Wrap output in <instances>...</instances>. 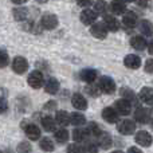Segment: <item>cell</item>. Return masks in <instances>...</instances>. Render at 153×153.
I'll return each mask as SVG.
<instances>
[{"instance_id": "39", "label": "cell", "mask_w": 153, "mask_h": 153, "mask_svg": "<svg viewBox=\"0 0 153 153\" xmlns=\"http://www.w3.org/2000/svg\"><path fill=\"white\" fill-rule=\"evenodd\" d=\"M7 65H8V55L5 51H1V63H0V66L5 67Z\"/></svg>"}, {"instance_id": "5", "label": "cell", "mask_w": 153, "mask_h": 153, "mask_svg": "<svg viewBox=\"0 0 153 153\" xmlns=\"http://www.w3.org/2000/svg\"><path fill=\"white\" fill-rule=\"evenodd\" d=\"M108 27H106L105 23H94L90 28V32L94 38L97 39H105L106 35H108Z\"/></svg>"}, {"instance_id": "46", "label": "cell", "mask_w": 153, "mask_h": 153, "mask_svg": "<svg viewBox=\"0 0 153 153\" xmlns=\"http://www.w3.org/2000/svg\"><path fill=\"white\" fill-rule=\"evenodd\" d=\"M148 51H149V54H152L153 55V42H151L148 45Z\"/></svg>"}, {"instance_id": "8", "label": "cell", "mask_w": 153, "mask_h": 153, "mask_svg": "<svg viewBox=\"0 0 153 153\" xmlns=\"http://www.w3.org/2000/svg\"><path fill=\"white\" fill-rule=\"evenodd\" d=\"M97 12L93 10H83L81 12V22L83 24H86V26H93V24L95 23V20H97Z\"/></svg>"}, {"instance_id": "34", "label": "cell", "mask_w": 153, "mask_h": 153, "mask_svg": "<svg viewBox=\"0 0 153 153\" xmlns=\"http://www.w3.org/2000/svg\"><path fill=\"white\" fill-rule=\"evenodd\" d=\"M67 153H85V146H81L79 144H70L67 146Z\"/></svg>"}, {"instance_id": "32", "label": "cell", "mask_w": 153, "mask_h": 153, "mask_svg": "<svg viewBox=\"0 0 153 153\" xmlns=\"http://www.w3.org/2000/svg\"><path fill=\"white\" fill-rule=\"evenodd\" d=\"M121 95L125 98V100L130 101V102H136V94L133 90L128 89V87H122L121 89Z\"/></svg>"}, {"instance_id": "43", "label": "cell", "mask_w": 153, "mask_h": 153, "mask_svg": "<svg viewBox=\"0 0 153 153\" xmlns=\"http://www.w3.org/2000/svg\"><path fill=\"white\" fill-rule=\"evenodd\" d=\"M128 153H143V151H140V149L136 148V146H130V148L128 149Z\"/></svg>"}, {"instance_id": "24", "label": "cell", "mask_w": 153, "mask_h": 153, "mask_svg": "<svg viewBox=\"0 0 153 153\" xmlns=\"http://www.w3.org/2000/svg\"><path fill=\"white\" fill-rule=\"evenodd\" d=\"M12 15L15 18V20H18V22L26 20L27 16H28V10L26 7H18L12 11Z\"/></svg>"}, {"instance_id": "49", "label": "cell", "mask_w": 153, "mask_h": 153, "mask_svg": "<svg viewBox=\"0 0 153 153\" xmlns=\"http://www.w3.org/2000/svg\"><path fill=\"white\" fill-rule=\"evenodd\" d=\"M124 1H126V3H132V1H136V0H124Z\"/></svg>"}, {"instance_id": "20", "label": "cell", "mask_w": 153, "mask_h": 153, "mask_svg": "<svg viewBox=\"0 0 153 153\" xmlns=\"http://www.w3.org/2000/svg\"><path fill=\"white\" fill-rule=\"evenodd\" d=\"M45 90L48 94H55L59 90V82L56 78H48L47 82L45 83Z\"/></svg>"}, {"instance_id": "50", "label": "cell", "mask_w": 153, "mask_h": 153, "mask_svg": "<svg viewBox=\"0 0 153 153\" xmlns=\"http://www.w3.org/2000/svg\"><path fill=\"white\" fill-rule=\"evenodd\" d=\"M152 125H153V117H152Z\"/></svg>"}, {"instance_id": "6", "label": "cell", "mask_w": 153, "mask_h": 153, "mask_svg": "<svg viewBox=\"0 0 153 153\" xmlns=\"http://www.w3.org/2000/svg\"><path fill=\"white\" fill-rule=\"evenodd\" d=\"M114 108H116V110L118 111V114H121V116H129L130 110H132V102L125 100V98H122V100L116 101Z\"/></svg>"}, {"instance_id": "21", "label": "cell", "mask_w": 153, "mask_h": 153, "mask_svg": "<svg viewBox=\"0 0 153 153\" xmlns=\"http://www.w3.org/2000/svg\"><path fill=\"white\" fill-rule=\"evenodd\" d=\"M110 8L113 11V13H116V15H122V13L126 12V4L122 0H113L110 4Z\"/></svg>"}, {"instance_id": "14", "label": "cell", "mask_w": 153, "mask_h": 153, "mask_svg": "<svg viewBox=\"0 0 153 153\" xmlns=\"http://www.w3.org/2000/svg\"><path fill=\"white\" fill-rule=\"evenodd\" d=\"M71 103H73V106H74L75 109H78V110H86V109H87V101H86V98H85L82 94H79V93H75V94H73Z\"/></svg>"}, {"instance_id": "25", "label": "cell", "mask_w": 153, "mask_h": 153, "mask_svg": "<svg viewBox=\"0 0 153 153\" xmlns=\"http://www.w3.org/2000/svg\"><path fill=\"white\" fill-rule=\"evenodd\" d=\"M39 146L43 152H53L54 151V141L50 137H43L39 143Z\"/></svg>"}, {"instance_id": "47", "label": "cell", "mask_w": 153, "mask_h": 153, "mask_svg": "<svg viewBox=\"0 0 153 153\" xmlns=\"http://www.w3.org/2000/svg\"><path fill=\"white\" fill-rule=\"evenodd\" d=\"M36 1H38V3H46L47 0H36Z\"/></svg>"}, {"instance_id": "48", "label": "cell", "mask_w": 153, "mask_h": 153, "mask_svg": "<svg viewBox=\"0 0 153 153\" xmlns=\"http://www.w3.org/2000/svg\"><path fill=\"white\" fill-rule=\"evenodd\" d=\"M111 153H124L122 151H114V152H111Z\"/></svg>"}, {"instance_id": "31", "label": "cell", "mask_w": 153, "mask_h": 153, "mask_svg": "<svg viewBox=\"0 0 153 153\" xmlns=\"http://www.w3.org/2000/svg\"><path fill=\"white\" fill-rule=\"evenodd\" d=\"M55 140L58 141V143H61V144L67 143V140H69V132H67L65 128L63 129L56 130L55 132Z\"/></svg>"}, {"instance_id": "41", "label": "cell", "mask_w": 153, "mask_h": 153, "mask_svg": "<svg viewBox=\"0 0 153 153\" xmlns=\"http://www.w3.org/2000/svg\"><path fill=\"white\" fill-rule=\"evenodd\" d=\"M98 89H100V87H87V91L90 93V94L93 95V97H95V95H98Z\"/></svg>"}, {"instance_id": "37", "label": "cell", "mask_w": 153, "mask_h": 153, "mask_svg": "<svg viewBox=\"0 0 153 153\" xmlns=\"http://www.w3.org/2000/svg\"><path fill=\"white\" fill-rule=\"evenodd\" d=\"M145 71L148 74H153V59H148L145 62Z\"/></svg>"}, {"instance_id": "42", "label": "cell", "mask_w": 153, "mask_h": 153, "mask_svg": "<svg viewBox=\"0 0 153 153\" xmlns=\"http://www.w3.org/2000/svg\"><path fill=\"white\" fill-rule=\"evenodd\" d=\"M5 110H7V101L3 97L1 98V113H5Z\"/></svg>"}, {"instance_id": "17", "label": "cell", "mask_w": 153, "mask_h": 153, "mask_svg": "<svg viewBox=\"0 0 153 153\" xmlns=\"http://www.w3.org/2000/svg\"><path fill=\"white\" fill-rule=\"evenodd\" d=\"M130 46H132L133 48H136V50H138V51H143V50H145V47L148 45H146V40H145L144 36L136 35V36H133L132 39H130Z\"/></svg>"}, {"instance_id": "35", "label": "cell", "mask_w": 153, "mask_h": 153, "mask_svg": "<svg viewBox=\"0 0 153 153\" xmlns=\"http://www.w3.org/2000/svg\"><path fill=\"white\" fill-rule=\"evenodd\" d=\"M18 153H32V148L28 143L23 141L18 145Z\"/></svg>"}, {"instance_id": "10", "label": "cell", "mask_w": 153, "mask_h": 153, "mask_svg": "<svg viewBox=\"0 0 153 153\" xmlns=\"http://www.w3.org/2000/svg\"><path fill=\"white\" fill-rule=\"evenodd\" d=\"M102 118L108 124H116L118 121V111L116 110V108H105L102 110Z\"/></svg>"}, {"instance_id": "36", "label": "cell", "mask_w": 153, "mask_h": 153, "mask_svg": "<svg viewBox=\"0 0 153 153\" xmlns=\"http://www.w3.org/2000/svg\"><path fill=\"white\" fill-rule=\"evenodd\" d=\"M85 151L87 153H98V146L95 143H86V145H85Z\"/></svg>"}, {"instance_id": "15", "label": "cell", "mask_w": 153, "mask_h": 153, "mask_svg": "<svg viewBox=\"0 0 153 153\" xmlns=\"http://www.w3.org/2000/svg\"><path fill=\"white\" fill-rule=\"evenodd\" d=\"M24 132H26L27 137L32 141L39 140V137H40V129L35 124H28L27 126H24Z\"/></svg>"}, {"instance_id": "9", "label": "cell", "mask_w": 153, "mask_h": 153, "mask_svg": "<svg viewBox=\"0 0 153 153\" xmlns=\"http://www.w3.org/2000/svg\"><path fill=\"white\" fill-rule=\"evenodd\" d=\"M134 120L140 124H146L151 121V111L146 108H137L134 111Z\"/></svg>"}, {"instance_id": "18", "label": "cell", "mask_w": 153, "mask_h": 153, "mask_svg": "<svg viewBox=\"0 0 153 153\" xmlns=\"http://www.w3.org/2000/svg\"><path fill=\"white\" fill-rule=\"evenodd\" d=\"M81 79L86 83H93L97 79V71L94 69H85L81 71Z\"/></svg>"}, {"instance_id": "45", "label": "cell", "mask_w": 153, "mask_h": 153, "mask_svg": "<svg viewBox=\"0 0 153 153\" xmlns=\"http://www.w3.org/2000/svg\"><path fill=\"white\" fill-rule=\"evenodd\" d=\"M11 1H12L13 4H24L27 0H11Z\"/></svg>"}, {"instance_id": "28", "label": "cell", "mask_w": 153, "mask_h": 153, "mask_svg": "<svg viewBox=\"0 0 153 153\" xmlns=\"http://www.w3.org/2000/svg\"><path fill=\"white\" fill-rule=\"evenodd\" d=\"M42 126L45 130L47 132H53L54 128H55V122H54V118L50 116H46L42 118Z\"/></svg>"}, {"instance_id": "2", "label": "cell", "mask_w": 153, "mask_h": 153, "mask_svg": "<svg viewBox=\"0 0 153 153\" xmlns=\"http://www.w3.org/2000/svg\"><path fill=\"white\" fill-rule=\"evenodd\" d=\"M117 130L124 136H129V134H132V133H134L136 124L132 120H122V121L118 122V125H117Z\"/></svg>"}, {"instance_id": "29", "label": "cell", "mask_w": 153, "mask_h": 153, "mask_svg": "<svg viewBox=\"0 0 153 153\" xmlns=\"http://www.w3.org/2000/svg\"><path fill=\"white\" fill-rule=\"evenodd\" d=\"M71 124L74 126H83L86 124V118L81 113H73L71 114Z\"/></svg>"}, {"instance_id": "3", "label": "cell", "mask_w": 153, "mask_h": 153, "mask_svg": "<svg viewBox=\"0 0 153 153\" xmlns=\"http://www.w3.org/2000/svg\"><path fill=\"white\" fill-rule=\"evenodd\" d=\"M40 24L45 30H54L58 26V18H56L54 13H43L42 20H40Z\"/></svg>"}, {"instance_id": "1", "label": "cell", "mask_w": 153, "mask_h": 153, "mask_svg": "<svg viewBox=\"0 0 153 153\" xmlns=\"http://www.w3.org/2000/svg\"><path fill=\"white\" fill-rule=\"evenodd\" d=\"M98 87L105 94H113L116 91V82L110 76H101L100 82H98Z\"/></svg>"}, {"instance_id": "27", "label": "cell", "mask_w": 153, "mask_h": 153, "mask_svg": "<svg viewBox=\"0 0 153 153\" xmlns=\"http://www.w3.org/2000/svg\"><path fill=\"white\" fill-rule=\"evenodd\" d=\"M140 30L145 36H152L153 35V24L149 20H141Z\"/></svg>"}, {"instance_id": "19", "label": "cell", "mask_w": 153, "mask_h": 153, "mask_svg": "<svg viewBox=\"0 0 153 153\" xmlns=\"http://www.w3.org/2000/svg\"><path fill=\"white\" fill-rule=\"evenodd\" d=\"M140 100L144 103L152 105L153 103V89L152 87H143L140 91Z\"/></svg>"}, {"instance_id": "26", "label": "cell", "mask_w": 153, "mask_h": 153, "mask_svg": "<svg viewBox=\"0 0 153 153\" xmlns=\"http://www.w3.org/2000/svg\"><path fill=\"white\" fill-rule=\"evenodd\" d=\"M98 143H100V146L103 149H109L113 144V140H111V136L108 134V133H102L98 138Z\"/></svg>"}, {"instance_id": "11", "label": "cell", "mask_w": 153, "mask_h": 153, "mask_svg": "<svg viewBox=\"0 0 153 153\" xmlns=\"http://www.w3.org/2000/svg\"><path fill=\"white\" fill-rule=\"evenodd\" d=\"M134 141L137 144H140L141 146H151L152 143H153V138H152V136L149 134L148 132H145V130H141V132H138L137 134H136Z\"/></svg>"}, {"instance_id": "4", "label": "cell", "mask_w": 153, "mask_h": 153, "mask_svg": "<svg viewBox=\"0 0 153 153\" xmlns=\"http://www.w3.org/2000/svg\"><path fill=\"white\" fill-rule=\"evenodd\" d=\"M12 70L16 74H24L28 70V62L23 56H16L12 61Z\"/></svg>"}, {"instance_id": "13", "label": "cell", "mask_w": 153, "mask_h": 153, "mask_svg": "<svg viewBox=\"0 0 153 153\" xmlns=\"http://www.w3.org/2000/svg\"><path fill=\"white\" fill-rule=\"evenodd\" d=\"M103 23L106 24V27L109 28V31H118L120 30V22L117 18H114L113 15H109V13H103Z\"/></svg>"}, {"instance_id": "7", "label": "cell", "mask_w": 153, "mask_h": 153, "mask_svg": "<svg viewBox=\"0 0 153 153\" xmlns=\"http://www.w3.org/2000/svg\"><path fill=\"white\" fill-rule=\"evenodd\" d=\"M27 82H28V85L32 89H40L43 86V74L40 71H38V70H35L28 75Z\"/></svg>"}, {"instance_id": "23", "label": "cell", "mask_w": 153, "mask_h": 153, "mask_svg": "<svg viewBox=\"0 0 153 153\" xmlns=\"http://www.w3.org/2000/svg\"><path fill=\"white\" fill-rule=\"evenodd\" d=\"M87 136H90L87 129L76 128V129H74V132H73V140H74L75 143H82V141L87 140Z\"/></svg>"}, {"instance_id": "30", "label": "cell", "mask_w": 153, "mask_h": 153, "mask_svg": "<svg viewBox=\"0 0 153 153\" xmlns=\"http://www.w3.org/2000/svg\"><path fill=\"white\" fill-rule=\"evenodd\" d=\"M87 132H89V134L93 136V137H100V136L102 134V130H101L100 125L95 124V122H90L89 126H87Z\"/></svg>"}, {"instance_id": "38", "label": "cell", "mask_w": 153, "mask_h": 153, "mask_svg": "<svg viewBox=\"0 0 153 153\" xmlns=\"http://www.w3.org/2000/svg\"><path fill=\"white\" fill-rule=\"evenodd\" d=\"M76 3H78L79 7H85V8H87L89 5H91V4H93V0H76Z\"/></svg>"}, {"instance_id": "33", "label": "cell", "mask_w": 153, "mask_h": 153, "mask_svg": "<svg viewBox=\"0 0 153 153\" xmlns=\"http://www.w3.org/2000/svg\"><path fill=\"white\" fill-rule=\"evenodd\" d=\"M106 7H108L106 1H103V0H97V1H95V4H94V11L97 13H105Z\"/></svg>"}, {"instance_id": "12", "label": "cell", "mask_w": 153, "mask_h": 153, "mask_svg": "<svg viewBox=\"0 0 153 153\" xmlns=\"http://www.w3.org/2000/svg\"><path fill=\"white\" fill-rule=\"evenodd\" d=\"M124 65L128 67V69H132V70H136L141 66V58L137 56L136 54H129V55L125 56L124 59Z\"/></svg>"}, {"instance_id": "40", "label": "cell", "mask_w": 153, "mask_h": 153, "mask_svg": "<svg viewBox=\"0 0 153 153\" xmlns=\"http://www.w3.org/2000/svg\"><path fill=\"white\" fill-rule=\"evenodd\" d=\"M55 108H56V102H55V101H48V102L46 103V106H45L46 110H54Z\"/></svg>"}, {"instance_id": "44", "label": "cell", "mask_w": 153, "mask_h": 153, "mask_svg": "<svg viewBox=\"0 0 153 153\" xmlns=\"http://www.w3.org/2000/svg\"><path fill=\"white\" fill-rule=\"evenodd\" d=\"M138 5H141V7H145L146 4H148V0H137Z\"/></svg>"}, {"instance_id": "16", "label": "cell", "mask_w": 153, "mask_h": 153, "mask_svg": "<svg viewBox=\"0 0 153 153\" xmlns=\"http://www.w3.org/2000/svg\"><path fill=\"white\" fill-rule=\"evenodd\" d=\"M55 120L59 125H62V126H67L69 124H71V114H69L66 110H58L56 111Z\"/></svg>"}, {"instance_id": "22", "label": "cell", "mask_w": 153, "mask_h": 153, "mask_svg": "<svg viewBox=\"0 0 153 153\" xmlns=\"http://www.w3.org/2000/svg\"><path fill=\"white\" fill-rule=\"evenodd\" d=\"M122 23L125 24L126 27H129V28H132V27H134L136 24H137V15H136L134 12H125L124 18H122Z\"/></svg>"}]
</instances>
